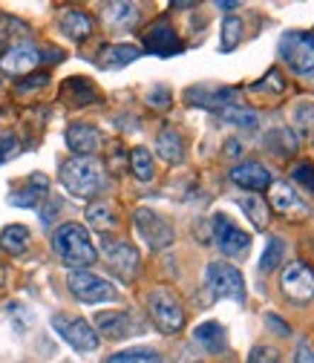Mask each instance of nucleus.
Listing matches in <instances>:
<instances>
[{
	"label": "nucleus",
	"instance_id": "nucleus-22",
	"mask_svg": "<svg viewBox=\"0 0 314 363\" xmlns=\"http://www.w3.org/2000/svg\"><path fill=\"white\" fill-rule=\"evenodd\" d=\"M194 340H196L202 349H208L211 354H216V352L225 349V343H228V340H225V326L216 323V320H208V323L196 326Z\"/></svg>",
	"mask_w": 314,
	"mask_h": 363
},
{
	"label": "nucleus",
	"instance_id": "nucleus-42",
	"mask_svg": "<svg viewBox=\"0 0 314 363\" xmlns=\"http://www.w3.org/2000/svg\"><path fill=\"white\" fill-rule=\"evenodd\" d=\"M50 84V75H32V81H21L18 84V93H29V89H40Z\"/></svg>",
	"mask_w": 314,
	"mask_h": 363
},
{
	"label": "nucleus",
	"instance_id": "nucleus-40",
	"mask_svg": "<svg viewBox=\"0 0 314 363\" xmlns=\"http://www.w3.org/2000/svg\"><path fill=\"white\" fill-rule=\"evenodd\" d=\"M18 153H21L18 139H15V135H4V139H0V164L9 162V159H15Z\"/></svg>",
	"mask_w": 314,
	"mask_h": 363
},
{
	"label": "nucleus",
	"instance_id": "nucleus-35",
	"mask_svg": "<svg viewBox=\"0 0 314 363\" xmlns=\"http://www.w3.org/2000/svg\"><path fill=\"white\" fill-rule=\"evenodd\" d=\"M283 257H286V242L280 237H271V240H268V245H265V251H262L259 268L262 271H274V268H280Z\"/></svg>",
	"mask_w": 314,
	"mask_h": 363
},
{
	"label": "nucleus",
	"instance_id": "nucleus-26",
	"mask_svg": "<svg viewBox=\"0 0 314 363\" xmlns=\"http://www.w3.org/2000/svg\"><path fill=\"white\" fill-rule=\"evenodd\" d=\"M104 21L113 29H130V26H136V21H139V6L136 4H110L104 9Z\"/></svg>",
	"mask_w": 314,
	"mask_h": 363
},
{
	"label": "nucleus",
	"instance_id": "nucleus-30",
	"mask_svg": "<svg viewBox=\"0 0 314 363\" xmlns=\"http://www.w3.org/2000/svg\"><path fill=\"white\" fill-rule=\"evenodd\" d=\"M219 118L228 121L234 127H245V130H257L259 127V116L248 107H240V104H231V107H222L219 110Z\"/></svg>",
	"mask_w": 314,
	"mask_h": 363
},
{
	"label": "nucleus",
	"instance_id": "nucleus-39",
	"mask_svg": "<svg viewBox=\"0 0 314 363\" xmlns=\"http://www.w3.org/2000/svg\"><path fill=\"white\" fill-rule=\"evenodd\" d=\"M294 179L300 182L305 191L314 194V164H297V167H294Z\"/></svg>",
	"mask_w": 314,
	"mask_h": 363
},
{
	"label": "nucleus",
	"instance_id": "nucleus-44",
	"mask_svg": "<svg viewBox=\"0 0 314 363\" xmlns=\"http://www.w3.org/2000/svg\"><path fill=\"white\" fill-rule=\"evenodd\" d=\"M265 323H268V326H274L277 335H288V326L280 320V317H274V314H268V317H265Z\"/></svg>",
	"mask_w": 314,
	"mask_h": 363
},
{
	"label": "nucleus",
	"instance_id": "nucleus-20",
	"mask_svg": "<svg viewBox=\"0 0 314 363\" xmlns=\"http://www.w3.org/2000/svg\"><path fill=\"white\" fill-rule=\"evenodd\" d=\"M61 99L69 104V107H86L99 99V89L89 84L86 78H69L61 89Z\"/></svg>",
	"mask_w": 314,
	"mask_h": 363
},
{
	"label": "nucleus",
	"instance_id": "nucleus-29",
	"mask_svg": "<svg viewBox=\"0 0 314 363\" xmlns=\"http://www.w3.org/2000/svg\"><path fill=\"white\" fill-rule=\"evenodd\" d=\"M0 245L9 254H23L29 248V228L26 225H6V228L0 231Z\"/></svg>",
	"mask_w": 314,
	"mask_h": 363
},
{
	"label": "nucleus",
	"instance_id": "nucleus-11",
	"mask_svg": "<svg viewBox=\"0 0 314 363\" xmlns=\"http://www.w3.org/2000/svg\"><path fill=\"white\" fill-rule=\"evenodd\" d=\"M40 61H43V55H40V50L35 47V43L21 40V43H12V47H6L4 52H0V72L18 78V75L32 72Z\"/></svg>",
	"mask_w": 314,
	"mask_h": 363
},
{
	"label": "nucleus",
	"instance_id": "nucleus-24",
	"mask_svg": "<svg viewBox=\"0 0 314 363\" xmlns=\"http://www.w3.org/2000/svg\"><path fill=\"white\" fill-rule=\"evenodd\" d=\"M265 147L271 150L274 156H280V159H288V156L297 153V135L288 127H274L271 133L265 135Z\"/></svg>",
	"mask_w": 314,
	"mask_h": 363
},
{
	"label": "nucleus",
	"instance_id": "nucleus-41",
	"mask_svg": "<svg viewBox=\"0 0 314 363\" xmlns=\"http://www.w3.org/2000/svg\"><path fill=\"white\" fill-rule=\"evenodd\" d=\"M147 101H150L156 110H167V104H170V89H167V86H153L150 93H147Z\"/></svg>",
	"mask_w": 314,
	"mask_h": 363
},
{
	"label": "nucleus",
	"instance_id": "nucleus-45",
	"mask_svg": "<svg viewBox=\"0 0 314 363\" xmlns=\"http://www.w3.org/2000/svg\"><path fill=\"white\" fill-rule=\"evenodd\" d=\"M58 208H61V202H52L50 208H43V211H40V219H43V225H50V222H52V213H55Z\"/></svg>",
	"mask_w": 314,
	"mask_h": 363
},
{
	"label": "nucleus",
	"instance_id": "nucleus-25",
	"mask_svg": "<svg viewBox=\"0 0 314 363\" xmlns=\"http://www.w3.org/2000/svg\"><path fill=\"white\" fill-rule=\"evenodd\" d=\"M142 55V50L139 47H133V43H116V47H107L104 52H101V67L104 69H118V67H127V64H133Z\"/></svg>",
	"mask_w": 314,
	"mask_h": 363
},
{
	"label": "nucleus",
	"instance_id": "nucleus-1",
	"mask_svg": "<svg viewBox=\"0 0 314 363\" xmlns=\"http://www.w3.org/2000/svg\"><path fill=\"white\" fill-rule=\"evenodd\" d=\"M52 251L58 254V259L72 268V271H86L99 259V251L89 240L86 228L78 222H64L58 225V231L52 234Z\"/></svg>",
	"mask_w": 314,
	"mask_h": 363
},
{
	"label": "nucleus",
	"instance_id": "nucleus-13",
	"mask_svg": "<svg viewBox=\"0 0 314 363\" xmlns=\"http://www.w3.org/2000/svg\"><path fill=\"white\" fill-rule=\"evenodd\" d=\"M142 43H145V50L150 55H159V58H170V55H179L185 47H182V40H179V35L173 32V26L167 21H156L150 23L145 32H142Z\"/></svg>",
	"mask_w": 314,
	"mask_h": 363
},
{
	"label": "nucleus",
	"instance_id": "nucleus-18",
	"mask_svg": "<svg viewBox=\"0 0 314 363\" xmlns=\"http://www.w3.org/2000/svg\"><path fill=\"white\" fill-rule=\"evenodd\" d=\"M271 208L283 216H305V202L286 185V182H271Z\"/></svg>",
	"mask_w": 314,
	"mask_h": 363
},
{
	"label": "nucleus",
	"instance_id": "nucleus-16",
	"mask_svg": "<svg viewBox=\"0 0 314 363\" xmlns=\"http://www.w3.org/2000/svg\"><path fill=\"white\" fill-rule=\"evenodd\" d=\"M231 182L245 191H265V188H271V173L259 162H242L231 170Z\"/></svg>",
	"mask_w": 314,
	"mask_h": 363
},
{
	"label": "nucleus",
	"instance_id": "nucleus-5",
	"mask_svg": "<svg viewBox=\"0 0 314 363\" xmlns=\"http://www.w3.org/2000/svg\"><path fill=\"white\" fill-rule=\"evenodd\" d=\"M280 58L300 75L314 72V32L291 29L280 38Z\"/></svg>",
	"mask_w": 314,
	"mask_h": 363
},
{
	"label": "nucleus",
	"instance_id": "nucleus-47",
	"mask_svg": "<svg viewBox=\"0 0 314 363\" xmlns=\"http://www.w3.org/2000/svg\"><path fill=\"white\" fill-rule=\"evenodd\" d=\"M240 4H216V9H225V12H231V9H237Z\"/></svg>",
	"mask_w": 314,
	"mask_h": 363
},
{
	"label": "nucleus",
	"instance_id": "nucleus-33",
	"mask_svg": "<svg viewBox=\"0 0 314 363\" xmlns=\"http://www.w3.org/2000/svg\"><path fill=\"white\" fill-rule=\"evenodd\" d=\"M26 32H29V26L23 21H18V18H0V40H4L6 47H12V43H21V40H29Z\"/></svg>",
	"mask_w": 314,
	"mask_h": 363
},
{
	"label": "nucleus",
	"instance_id": "nucleus-32",
	"mask_svg": "<svg viewBox=\"0 0 314 363\" xmlns=\"http://www.w3.org/2000/svg\"><path fill=\"white\" fill-rule=\"evenodd\" d=\"M242 40V21L240 18H225V23H222V38H219V50L222 52H234L240 47Z\"/></svg>",
	"mask_w": 314,
	"mask_h": 363
},
{
	"label": "nucleus",
	"instance_id": "nucleus-12",
	"mask_svg": "<svg viewBox=\"0 0 314 363\" xmlns=\"http://www.w3.org/2000/svg\"><path fill=\"white\" fill-rule=\"evenodd\" d=\"M96 329L104 332V337H110V340H124L130 335H145V323L130 311H99Z\"/></svg>",
	"mask_w": 314,
	"mask_h": 363
},
{
	"label": "nucleus",
	"instance_id": "nucleus-14",
	"mask_svg": "<svg viewBox=\"0 0 314 363\" xmlns=\"http://www.w3.org/2000/svg\"><path fill=\"white\" fill-rule=\"evenodd\" d=\"M283 294L294 303H305L314 297V271L303 262H288L283 268V277H280Z\"/></svg>",
	"mask_w": 314,
	"mask_h": 363
},
{
	"label": "nucleus",
	"instance_id": "nucleus-15",
	"mask_svg": "<svg viewBox=\"0 0 314 363\" xmlns=\"http://www.w3.org/2000/svg\"><path fill=\"white\" fill-rule=\"evenodd\" d=\"M101 130L93 127V124H84V121H75L69 124L67 130V145L75 156H93L99 147H101Z\"/></svg>",
	"mask_w": 314,
	"mask_h": 363
},
{
	"label": "nucleus",
	"instance_id": "nucleus-2",
	"mask_svg": "<svg viewBox=\"0 0 314 363\" xmlns=\"http://www.w3.org/2000/svg\"><path fill=\"white\" fill-rule=\"evenodd\" d=\"M61 185L75 196V199H93L104 188V164L96 162L93 156H72L69 162L61 164Z\"/></svg>",
	"mask_w": 314,
	"mask_h": 363
},
{
	"label": "nucleus",
	"instance_id": "nucleus-3",
	"mask_svg": "<svg viewBox=\"0 0 314 363\" xmlns=\"http://www.w3.org/2000/svg\"><path fill=\"white\" fill-rule=\"evenodd\" d=\"M147 311L162 335H176L185 329V308L167 289H153L147 294Z\"/></svg>",
	"mask_w": 314,
	"mask_h": 363
},
{
	"label": "nucleus",
	"instance_id": "nucleus-46",
	"mask_svg": "<svg viewBox=\"0 0 314 363\" xmlns=\"http://www.w3.org/2000/svg\"><path fill=\"white\" fill-rule=\"evenodd\" d=\"M240 153H242V145L237 139H228L225 142V156H240Z\"/></svg>",
	"mask_w": 314,
	"mask_h": 363
},
{
	"label": "nucleus",
	"instance_id": "nucleus-4",
	"mask_svg": "<svg viewBox=\"0 0 314 363\" xmlns=\"http://www.w3.org/2000/svg\"><path fill=\"white\" fill-rule=\"evenodd\" d=\"M205 286L216 300H237L245 303V280L228 262H211L205 268Z\"/></svg>",
	"mask_w": 314,
	"mask_h": 363
},
{
	"label": "nucleus",
	"instance_id": "nucleus-9",
	"mask_svg": "<svg viewBox=\"0 0 314 363\" xmlns=\"http://www.w3.org/2000/svg\"><path fill=\"white\" fill-rule=\"evenodd\" d=\"M52 329L58 332L61 340H67L75 352H96L99 349V332L89 326L81 317H67V314H55L52 317Z\"/></svg>",
	"mask_w": 314,
	"mask_h": 363
},
{
	"label": "nucleus",
	"instance_id": "nucleus-23",
	"mask_svg": "<svg viewBox=\"0 0 314 363\" xmlns=\"http://www.w3.org/2000/svg\"><path fill=\"white\" fill-rule=\"evenodd\" d=\"M61 32L72 40H84V38H89V32H93V18L81 9H69L61 15Z\"/></svg>",
	"mask_w": 314,
	"mask_h": 363
},
{
	"label": "nucleus",
	"instance_id": "nucleus-10",
	"mask_svg": "<svg viewBox=\"0 0 314 363\" xmlns=\"http://www.w3.org/2000/svg\"><path fill=\"white\" fill-rule=\"evenodd\" d=\"M213 242L225 257H245L251 248V234H245L240 225H234L225 213H213Z\"/></svg>",
	"mask_w": 314,
	"mask_h": 363
},
{
	"label": "nucleus",
	"instance_id": "nucleus-7",
	"mask_svg": "<svg viewBox=\"0 0 314 363\" xmlns=\"http://www.w3.org/2000/svg\"><path fill=\"white\" fill-rule=\"evenodd\" d=\"M67 286H69V291L81 303H89V306H96V303H113L118 297V291L104 277L93 274V271H69Z\"/></svg>",
	"mask_w": 314,
	"mask_h": 363
},
{
	"label": "nucleus",
	"instance_id": "nucleus-36",
	"mask_svg": "<svg viewBox=\"0 0 314 363\" xmlns=\"http://www.w3.org/2000/svg\"><path fill=\"white\" fill-rule=\"evenodd\" d=\"M294 130L300 139H314V104H300L294 113Z\"/></svg>",
	"mask_w": 314,
	"mask_h": 363
},
{
	"label": "nucleus",
	"instance_id": "nucleus-21",
	"mask_svg": "<svg viewBox=\"0 0 314 363\" xmlns=\"http://www.w3.org/2000/svg\"><path fill=\"white\" fill-rule=\"evenodd\" d=\"M156 153L167 162V164H179L185 159V139L179 135L173 127H164L156 139Z\"/></svg>",
	"mask_w": 314,
	"mask_h": 363
},
{
	"label": "nucleus",
	"instance_id": "nucleus-19",
	"mask_svg": "<svg viewBox=\"0 0 314 363\" xmlns=\"http://www.w3.org/2000/svg\"><path fill=\"white\" fill-rule=\"evenodd\" d=\"M47 194H50V179L35 173V176H29V188L26 191H18V194L9 196V205H15V208H38L40 199Z\"/></svg>",
	"mask_w": 314,
	"mask_h": 363
},
{
	"label": "nucleus",
	"instance_id": "nucleus-43",
	"mask_svg": "<svg viewBox=\"0 0 314 363\" xmlns=\"http://www.w3.org/2000/svg\"><path fill=\"white\" fill-rule=\"evenodd\" d=\"M294 363H314V349L308 343H300L297 354H294Z\"/></svg>",
	"mask_w": 314,
	"mask_h": 363
},
{
	"label": "nucleus",
	"instance_id": "nucleus-8",
	"mask_svg": "<svg viewBox=\"0 0 314 363\" xmlns=\"http://www.w3.org/2000/svg\"><path fill=\"white\" fill-rule=\"evenodd\" d=\"M133 222H136V231L150 245V251H164L176 240L173 225L164 216H159L156 211H150V208H139L136 213H133Z\"/></svg>",
	"mask_w": 314,
	"mask_h": 363
},
{
	"label": "nucleus",
	"instance_id": "nucleus-17",
	"mask_svg": "<svg viewBox=\"0 0 314 363\" xmlns=\"http://www.w3.org/2000/svg\"><path fill=\"white\" fill-rule=\"evenodd\" d=\"M185 99L196 107H208V110H222V107H231L234 104V89H219V86H194L185 93Z\"/></svg>",
	"mask_w": 314,
	"mask_h": 363
},
{
	"label": "nucleus",
	"instance_id": "nucleus-27",
	"mask_svg": "<svg viewBox=\"0 0 314 363\" xmlns=\"http://www.w3.org/2000/svg\"><path fill=\"white\" fill-rule=\"evenodd\" d=\"M86 222L93 225L96 231H116V228H118V216H116L113 205H107V202L89 205V208H86Z\"/></svg>",
	"mask_w": 314,
	"mask_h": 363
},
{
	"label": "nucleus",
	"instance_id": "nucleus-6",
	"mask_svg": "<svg viewBox=\"0 0 314 363\" xmlns=\"http://www.w3.org/2000/svg\"><path fill=\"white\" fill-rule=\"evenodd\" d=\"M101 251H104V259H107L110 271H113L118 280H124V283L136 280L139 265H142V257H139L136 245H130V242H124V240H110V237H104Z\"/></svg>",
	"mask_w": 314,
	"mask_h": 363
},
{
	"label": "nucleus",
	"instance_id": "nucleus-38",
	"mask_svg": "<svg viewBox=\"0 0 314 363\" xmlns=\"http://www.w3.org/2000/svg\"><path fill=\"white\" fill-rule=\"evenodd\" d=\"M254 89H257V93H262V89H265V93H268V89H271V93H283V89H286V81L280 78V72H277V69H271V72H268L262 81H257V84H254Z\"/></svg>",
	"mask_w": 314,
	"mask_h": 363
},
{
	"label": "nucleus",
	"instance_id": "nucleus-34",
	"mask_svg": "<svg viewBox=\"0 0 314 363\" xmlns=\"http://www.w3.org/2000/svg\"><path fill=\"white\" fill-rule=\"evenodd\" d=\"M107 363H162V357L153 349H127V352L110 354Z\"/></svg>",
	"mask_w": 314,
	"mask_h": 363
},
{
	"label": "nucleus",
	"instance_id": "nucleus-37",
	"mask_svg": "<svg viewBox=\"0 0 314 363\" xmlns=\"http://www.w3.org/2000/svg\"><path fill=\"white\" fill-rule=\"evenodd\" d=\"M248 363H283V360H280V352L271 346H254L248 354Z\"/></svg>",
	"mask_w": 314,
	"mask_h": 363
},
{
	"label": "nucleus",
	"instance_id": "nucleus-28",
	"mask_svg": "<svg viewBox=\"0 0 314 363\" xmlns=\"http://www.w3.org/2000/svg\"><path fill=\"white\" fill-rule=\"evenodd\" d=\"M240 202V208L245 211V216L254 222V228H259V231H265V225H268V205H265V199L259 196V194H248V196H240L237 199Z\"/></svg>",
	"mask_w": 314,
	"mask_h": 363
},
{
	"label": "nucleus",
	"instance_id": "nucleus-31",
	"mask_svg": "<svg viewBox=\"0 0 314 363\" xmlns=\"http://www.w3.org/2000/svg\"><path fill=\"white\" fill-rule=\"evenodd\" d=\"M130 170L139 182H150L153 179V156L147 147H133L130 150Z\"/></svg>",
	"mask_w": 314,
	"mask_h": 363
}]
</instances>
